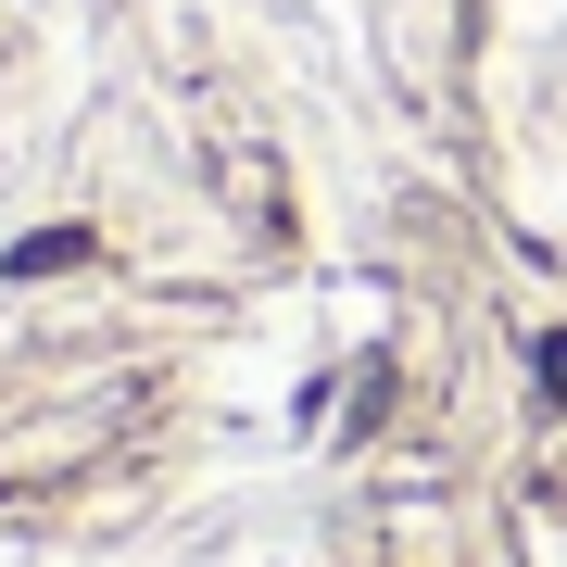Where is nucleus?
<instances>
[{
    "label": "nucleus",
    "mask_w": 567,
    "mask_h": 567,
    "mask_svg": "<svg viewBox=\"0 0 567 567\" xmlns=\"http://www.w3.org/2000/svg\"><path fill=\"white\" fill-rule=\"evenodd\" d=\"M89 227H39V240H13V278H51V265H76Z\"/></svg>",
    "instance_id": "f257e3e1"
},
{
    "label": "nucleus",
    "mask_w": 567,
    "mask_h": 567,
    "mask_svg": "<svg viewBox=\"0 0 567 567\" xmlns=\"http://www.w3.org/2000/svg\"><path fill=\"white\" fill-rule=\"evenodd\" d=\"M543 404H567V341H543Z\"/></svg>",
    "instance_id": "f03ea898"
}]
</instances>
